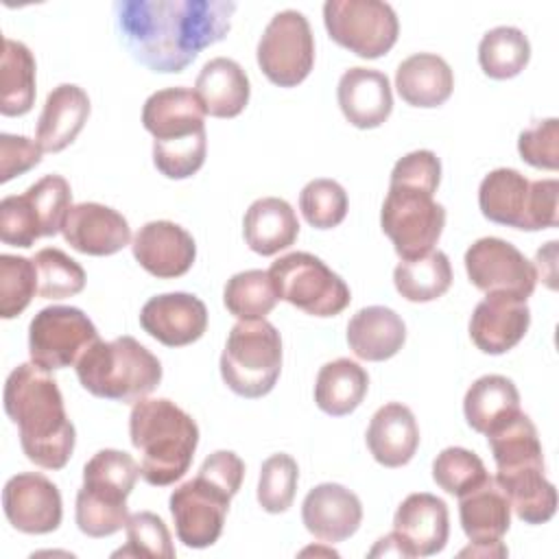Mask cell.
<instances>
[{
    "label": "cell",
    "mask_w": 559,
    "mask_h": 559,
    "mask_svg": "<svg viewBox=\"0 0 559 559\" xmlns=\"http://www.w3.org/2000/svg\"><path fill=\"white\" fill-rule=\"evenodd\" d=\"M35 57L26 44L4 37L0 61V114L24 116L35 105Z\"/></svg>",
    "instance_id": "35"
},
{
    "label": "cell",
    "mask_w": 559,
    "mask_h": 559,
    "mask_svg": "<svg viewBox=\"0 0 559 559\" xmlns=\"http://www.w3.org/2000/svg\"><path fill=\"white\" fill-rule=\"evenodd\" d=\"M269 277L277 299H284L312 317H336L352 301L345 280L321 258L306 251H293L277 258L269 269Z\"/></svg>",
    "instance_id": "10"
},
{
    "label": "cell",
    "mask_w": 559,
    "mask_h": 559,
    "mask_svg": "<svg viewBox=\"0 0 559 559\" xmlns=\"http://www.w3.org/2000/svg\"><path fill=\"white\" fill-rule=\"evenodd\" d=\"M37 293V271L24 255H0V317L22 314Z\"/></svg>",
    "instance_id": "43"
},
{
    "label": "cell",
    "mask_w": 559,
    "mask_h": 559,
    "mask_svg": "<svg viewBox=\"0 0 559 559\" xmlns=\"http://www.w3.org/2000/svg\"><path fill=\"white\" fill-rule=\"evenodd\" d=\"M138 264L159 280L186 275L197 258V245L190 231L173 221H151L138 229L131 242Z\"/></svg>",
    "instance_id": "19"
},
{
    "label": "cell",
    "mask_w": 559,
    "mask_h": 559,
    "mask_svg": "<svg viewBox=\"0 0 559 559\" xmlns=\"http://www.w3.org/2000/svg\"><path fill=\"white\" fill-rule=\"evenodd\" d=\"M74 367L87 393L122 404H135L162 382L159 358L133 336L98 338Z\"/></svg>",
    "instance_id": "6"
},
{
    "label": "cell",
    "mask_w": 559,
    "mask_h": 559,
    "mask_svg": "<svg viewBox=\"0 0 559 559\" xmlns=\"http://www.w3.org/2000/svg\"><path fill=\"white\" fill-rule=\"evenodd\" d=\"M518 153L533 168L557 170V166H559V120L546 118V120H537L535 124L524 129L518 138Z\"/></svg>",
    "instance_id": "47"
},
{
    "label": "cell",
    "mask_w": 559,
    "mask_h": 559,
    "mask_svg": "<svg viewBox=\"0 0 559 559\" xmlns=\"http://www.w3.org/2000/svg\"><path fill=\"white\" fill-rule=\"evenodd\" d=\"M2 509L9 524L26 535H46L59 528L63 502L57 485L37 472H22L7 480Z\"/></svg>",
    "instance_id": "16"
},
{
    "label": "cell",
    "mask_w": 559,
    "mask_h": 559,
    "mask_svg": "<svg viewBox=\"0 0 559 559\" xmlns=\"http://www.w3.org/2000/svg\"><path fill=\"white\" fill-rule=\"evenodd\" d=\"M231 0H118L116 28L129 55L153 72H181L201 50L225 39Z\"/></svg>",
    "instance_id": "1"
},
{
    "label": "cell",
    "mask_w": 559,
    "mask_h": 559,
    "mask_svg": "<svg viewBox=\"0 0 559 559\" xmlns=\"http://www.w3.org/2000/svg\"><path fill=\"white\" fill-rule=\"evenodd\" d=\"M96 341V325L74 306L41 308L28 325L31 360L48 371L76 365Z\"/></svg>",
    "instance_id": "14"
},
{
    "label": "cell",
    "mask_w": 559,
    "mask_h": 559,
    "mask_svg": "<svg viewBox=\"0 0 559 559\" xmlns=\"http://www.w3.org/2000/svg\"><path fill=\"white\" fill-rule=\"evenodd\" d=\"M258 66L262 74L280 87H295L314 66V37L304 13L280 11L266 24L258 41Z\"/></svg>",
    "instance_id": "13"
},
{
    "label": "cell",
    "mask_w": 559,
    "mask_h": 559,
    "mask_svg": "<svg viewBox=\"0 0 559 559\" xmlns=\"http://www.w3.org/2000/svg\"><path fill=\"white\" fill-rule=\"evenodd\" d=\"M194 94L205 114L214 118H236L249 103L251 85L238 61L214 57L201 68L194 81Z\"/></svg>",
    "instance_id": "26"
},
{
    "label": "cell",
    "mask_w": 559,
    "mask_h": 559,
    "mask_svg": "<svg viewBox=\"0 0 559 559\" xmlns=\"http://www.w3.org/2000/svg\"><path fill=\"white\" fill-rule=\"evenodd\" d=\"M557 179L528 181L515 168H496L478 186V207L491 223L537 231L557 227Z\"/></svg>",
    "instance_id": "8"
},
{
    "label": "cell",
    "mask_w": 559,
    "mask_h": 559,
    "mask_svg": "<svg viewBox=\"0 0 559 559\" xmlns=\"http://www.w3.org/2000/svg\"><path fill=\"white\" fill-rule=\"evenodd\" d=\"M37 271V293L44 299L74 297L85 288L83 266L57 247L39 249L33 258Z\"/></svg>",
    "instance_id": "39"
},
{
    "label": "cell",
    "mask_w": 559,
    "mask_h": 559,
    "mask_svg": "<svg viewBox=\"0 0 559 559\" xmlns=\"http://www.w3.org/2000/svg\"><path fill=\"white\" fill-rule=\"evenodd\" d=\"M127 546L116 550L114 557H157L173 559L175 546L168 526L157 513L138 511L127 520Z\"/></svg>",
    "instance_id": "44"
},
{
    "label": "cell",
    "mask_w": 559,
    "mask_h": 559,
    "mask_svg": "<svg viewBox=\"0 0 559 559\" xmlns=\"http://www.w3.org/2000/svg\"><path fill=\"white\" fill-rule=\"evenodd\" d=\"M459 555L461 557H467V555H472V557H507L509 550L502 544V539L500 542H478V544L469 542V546L463 548Z\"/></svg>",
    "instance_id": "50"
},
{
    "label": "cell",
    "mask_w": 559,
    "mask_h": 559,
    "mask_svg": "<svg viewBox=\"0 0 559 559\" xmlns=\"http://www.w3.org/2000/svg\"><path fill=\"white\" fill-rule=\"evenodd\" d=\"M4 413L17 426L26 459L44 469H61L76 443L63 395L48 369L31 362L17 365L4 382Z\"/></svg>",
    "instance_id": "2"
},
{
    "label": "cell",
    "mask_w": 559,
    "mask_h": 559,
    "mask_svg": "<svg viewBox=\"0 0 559 559\" xmlns=\"http://www.w3.org/2000/svg\"><path fill=\"white\" fill-rule=\"evenodd\" d=\"M242 234L253 253L275 255L297 240L299 221L288 201L280 197H262L245 212Z\"/></svg>",
    "instance_id": "29"
},
{
    "label": "cell",
    "mask_w": 559,
    "mask_h": 559,
    "mask_svg": "<svg viewBox=\"0 0 559 559\" xmlns=\"http://www.w3.org/2000/svg\"><path fill=\"white\" fill-rule=\"evenodd\" d=\"M531 59L528 37L515 26H496L478 44V63L489 79L504 81L518 76Z\"/></svg>",
    "instance_id": "37"
},
{
    "label": "cell",
    "mask_w": 559,
    "mask_h": 559,
    "mask_svg": "<svg viewBox=\"0 0 559 559\" xmlns=\"http://www.w3.org/2000/svg\"><path fill=\"white\" fill-rule=\"evenodd\" d=\"M282 371V336L266 319L238 321L221 354V378L240 397L273 391Z\"/></svg>",
    "instance_id": "9"
},
{
    "label": "cell",
    "mask_w": 559,
    "mask_h": 559,
    "mask_svg": "<svg viewBox=\"0 0 559 559\" xmlns=\"http://www.w3.org/2000/svg\"><path fill=\"white\" fill-rule=\"evenodd\" d=\"M24 194L37 214L41 236H55L61 231L66 214L72 207V190L68 179L61 175H46L28 186Z\"/></svg>",
    "instance_id": "45"
},
{
    "label": "cell",
    "mask_w": 559,
    "mask_h": 559,
    "mask_svg": "<svg viewBox=\"0 0 559 559\" xmlns=\"http://www.w3.org/2000/svg\"><path fill=\"white\" fill-rule=\"evenodd\" d=\"M531 325V310L524 299L509 295H487L476 304L469 319V336L483 354H507Z\"/></svg>",
    "instance_id": "22"
},
{
    "label": "cell",
    "mask_w": 559,
    "mask_h": 559,
    "mask_svg": "<svg viewBox=\"0 0 559 559\" xmlns=\"http://www.w3.org/2000/svg\"><path fill=\"white\" fill-rule=\"evenodd\" d=\"M142 330L166 347H183L207 330V308L190 293H164L151 297L140 310Z\"/></svg>",
    "instance_id": "17"
},
{
    "label": "cell",
    "mask_w": 559,
    "mask_h": 559,
    "mask_svg": "<svg viewBox=\"0 0 559 559\" xmlns=\"http://www.w3.org/2000/svg\"><path fill=\"white\" fill-rule=\"evenodd\" d=\"M338 107L356 129H376L393 111V92L389 76L373 68H349L341 74L336 87Z\"/></svg>",
    "instance_id": "23"
},
{
    "label": "cell",
    "mask_w": 559,
    "mask_h": 559,
    "mask_svg": "<svg viewBox=\"0 0 559 559\" xmlns=\"http://www.w3.org/2000/svg\"><path fill=\"white\" fill-rule=\"evenodd\" d=\"M142 124L153 135V164L168 179H188L205 162V111L188 87L153 92L142 107Z\"/></svg>",
    "instance_id": "5"
},
{
    "label": "cell",
    "mask_w": 559,
    "mask_h": 559,
    "mask_svg": "<svg viewBox=\"0 0 559 559\" xmlns=\"http://www.w3.org/2000/svg\"><path fill=\"white\" fill-rule=\"evenodd\" d=\"M223 304L240 321L264 319L277 304L269 271L249 269L231 275L223 290Z\"/></svg>",
    "instance_id": "38"
},
{
    "label": "cell",
    "mask_w": 559,
    "mask_h": 559,
    "mask_svg": "<svg viewBox=\"0 0 559 559\" xmlns=\"http://www.w3.org/2000/svg\"><path fill=\"white\" fill-rule=\"evenodd\" d=\"M393 533L406 557H430L441 552L450 535L445 502L428 491L406 496L393 515Z\"/></svg>",
    "instance_id": "18"
},
{
    "label": "cell",
    "mask_w": 559,
    "mask_h": 559,
    "mask_svg": "<svg viewBox=\"0 0 559 559\" xmlns=\"http://www.w3.org/2000/svg\"><path fill=\"white\" fill-rule=\"evenodd\" d=\"M445 225V207L432 192L389 183L380 210V227L402 260L419 258L435 249Z\"/></svg>",
    "instance_id": "11"
},
{
    "label": "cell",
    "mask_w": 559,
    "mask_h": 559,
    "mask_svg": "<svg viewBox=\"0 0 559 559\" xmlns=\"http://www.w3.org/2000/svg\"><path fill=\"white\" fill-rule=\"evenodd\" d=\"M489 450L498 472H513L528 465H544L542 441L531 417L518 411L507 421L487 432Z\"/></svg>",
    "instance_id": "34"
},
{
    "label": "cell",
    "mask_w": 559,
    "mask_h": 559,
    "mask_svg": "<svg viewBox=\"0 0 559 559\" xmlns=\"http://www.w3.org/2000/svg\"><path fill=\"white\" fill-rule=\"evenodd\" d=\"M61 234L74 251L85 255H114L131 242L127 218L118 210L94 201L72 205Z\"/></svg>",
    "instance_id": "20"
},
{
    "label": "cell",
    "mask_w": 559,
    "mask_h": 559,
    "mask_svg": "<svg viewBox=\"0 0 559 559\" xmlns=\"http://www.w3.org/2000/svg\"><path fill=\"white\" fill-rule=\"evenodd\" d=\"M520 411V393L507 376L487 373L472 382L463 397V415L472 430L487 435Z\"/></svg>",
    "instance_id": "32"
},
{
    "label": "cell",
    "mask_w": 559,
    "mask_h": 559,
    "mask_svg": "<svg viewBox=\"0 0 559 559\" xmlns=\"http://www.w3.org/2000/svg\"><path fill=\"white\" fill-rule=\"evenodd\" d=\"M299 480L297 461L290 454L277 452L271 454L262 467L258 478V502L266 513H284L295 500Z\"/></svg>",
    "instance_id": "41"
},
{
    "label": "cell",
    "mask_w": 559,
    "mask_h": 559,
    "mask_svg": "<svg viewBox=\"0 0 559 559\" xmlns=\"http://www.w3.org/2000/svg\"><path fill=\"white\" fill-rule=\"evenodd\" d=\"M129 437L140 452V476L153 487H166L190 469L199 426L175 402L142 397L131 408Z\"/></svg>",
    "instance_id": "3"
},
{
    "label": "cell",
    "mask_w": 559,
    "mask_h": 559,
    "mask_svg": "<svg viewBox=\"0 0 559 559\" xmlns=\"http://www.w3.org/2000/svg\"><path fill=\"white\" fill-rule=\"evenodd\" d=\"M511 511L526 524H546L557 511V489L546 478L544 465H528L513 472H496Z\"/></svg>",
    "instance_id": "31"
},
{
    "label": "cell",
    "mask_w": 559,
    "mask_h": 559,
    "mask_svg": "<svg viewBox=\"0 0 559 559\" xmlns=\"http://www.w3.org/2000/svg\"><path fill=\"white\" fill-rule=\"evenodd\" d=\"M323 24L332 41L362 59L386 55L400 33L393 7L382 0H328Z\"/></svg>",
    "instance_id": "12"
},
{
    "label": "cell",
    "mask_w": 559,
    "mask_h": 559,
    "mask_svg": "<svg viewBox=\"0 0 559 559\" xmlns=\"http://www.w3.org/2000/svg\"><path fill=\"white\" fill-rule=\"evenodd\" d=\"M393 284L406 301H435L443 297L452 284L450 260L439 249L413 260H402L393 271Z\"/></svg>",
    "instance_id": "36"
},
{
    "label": "cell",
    "mask_w": 559,
    "mask_h": 559,
    "mask_svg": "<svg viewBox=\"0 0 559 559\" xmlns=\"http://www.w3.org/2000/svg\"><path fill=\"white\" fill-rule=\"evenodd\" d=\"M406 341L402 317L386 306L360 308L347 323V345L360 358L380 362L393 358Z\"/></svg>",
    "instance_id": "27"
},
{
    "label": "cell",
    "mask_w": 559,
    "mask_h": 559,
    "mask_svg": "<svg viewBox=\"0 0 559 559\" xmlns=\"http://www.w3.org/2000/svg\"><path fill=\"white\" fill-rule=\"evenodd\" d=\"M367 389V371L349 358H336L319 369L314 382V402L323 413L343 417L360 406Z\"/></svg>",
    "instance_id": "33"
},
{
    "label": "cell",
    "mask_w": 559,
    "mask_h": 559,
    "mask_svg": "<svg viewBox=\"0 0 559 559\" xmlns=\"http://www.w3.org/2000/svg\"><path fill=\"white\" fill-rule=\"evenodd\" d=\"M41 146L26 135L0 133V181L7 183L41 162Z\"/></svg>",
    "instance_id": "49"
},
{
    "label": "cell",
    "mask_w": 559,
    "mask_h": 559,
    "mask_svg": "<svg viewBox=\"0 0 559 559\" xmlns=\"http://www.w3.org/2000/svg\"><path fill=\"white\" fill-rule=\"evenodd\" d=\"M459 520L472 544L502 539L511 526V504L493 476L459 496Z\"/></svg>",
    "instance_id": "30"
},
{
    "label": "cell",
    "mask_w": 559,
    "mask_h": 559,
    "mask_svg": "<svg viewBox=\"0 0 559 559\" xmlns=\"http://www.w3.org/2000/svg\"><path fill=\"white\" fill-rule=\"evenodd\" d=\"M245 478V463L231 450L212 452L192 480L170 493V515L177 537L188 548H207L221 533L231 498Z\"/></svg>",
    "instance_id": "4"
},
{
    "label": "cell",
    "mask_w": 559,
    "mask_h": 559,
    "mask_svg": "<svg viewBox=\"0 0 559 559\" xmlns=\"http://www.w3.org/2000/svg\"><path fill=\"white\" fill-rule=\"evenodd\" d=\"M485 463L472 450L450 445L437 454L432 461L435 483L450 496H463L487 478Z\"/></svg>",
    "instance_id": "40"
},
{
    "label": "cell",
    "mask_w": 559,
    "mask_h": 559,
    "mask_svg": "<svg viewBox=\"0 0 559 559\" xmlns=\"http://www.w3.org/2000/svg\"><path fill=\"white\" fill-rule=\"evenodd\" d=\"M41 238L37 214L26 194H11L0 201V240L11 247L28 249Z\"/></svg>",
    "instance_id": "46"
},
{
    "label": "cell",
    "mask_w": 559,
    "mask_h": 559,
    "mask_svg": "<svg viewBox=\"0 0 559 559\" xmlns=\"http://www.w3.org/2000/svg\"><path fill=\"white\" fill-rule=\"evenodd\" d=\"M90 116V98L74 83L57 85L44 103L37 120L35 142L46 153H59L70 146Z\"/></svg>",
    "instance_id": "25"
},
{
    "label": "cell",
    "mask_w": 559,
    "mask_h": 559,
    "mask_svg": "<svg viewBox=\"0 0 559 559\" xmlns=\"http://www.w3.org/2000/svg\"><path fill=\"white\" fill-rule=\"evenodd\" d=\"M347 192L334 179H312L299 192V210L314 229H332L347 214Z\"/></svg>",
    "instance_id": "42"
},
{
    "label": "cell",
    "mask_w": 559,
    "mask_h": 559,
    "mask_svg": "<svg viewBox=\"0 0 559 559\" xmlns=\"http://www.w3.org/2000/svg\"><path fill=\"white\" fill-rule=\"evenodd\" d=\"M395 87L404 103L421 109L443 105L454 90L448 61L435 52H415L395 70Z\"/></svg>",
    "instance_id": "28"
},
{
    "label": "cell",
    "mask_w": 559,
    "mask_h": 559,
    "mask_svg": "<svg viewBox=\"0 0 559 559\" xmlns=\"http://www.w3.org/2000/svg\"><path fill=\"white\" fill-rule=\"evenodd\" d=\"M301 522L306 531L321 542H345L362 522L360 498L338 483H321L306 493Z\"/></svg>",
    "instance_id": "21"
},
{
    "label": "cell",
    "mask_w": 559,
    "mask_h": 559,
    "mask_svg": "<svg viewBox=\"0 0 559 559\" xmlns=\"http://www.w3.org/2000/svg\"><path fill=\"white\" fill-rule=\"evenodd\" d=\"M463 262L469 282L485 295H509L526 301L535 290V264L502 238H478L465 251Z\"/></svg>",
    "instance_id": "15"
},
{
    "label": "cell",
    "mask_w": 559,
    "mask_h": 559,
    "mask_svg": "<svg viewBox=\"0 0 559 559\" xmlns=\"http://www.w3.org/2000/svg\"><path fill=\"white\" fill-rule=\"evenodd\" d=\"M441 181V162L439 157L428 151H411L404 157H400L391 170V181L395 186H411V188H421L426 192H437Z\"/></svg>",
    "instance_id": "48"
},
{
    "label": "cell",
    "mask_w": 559,
    "mask_h": 559,
    "mask_svg": "<svg viewBox=\"0 0 559 559\" xmlns=\"http://www.w3.org/2000/svg\"><path fill=\"white\" fill-rule=\"evenodd\" d=\"M140 478V465L122 450H98L83 467L74 520L87 537H109L127 526V498Z\"/></svg>",
    "instance_id": "7"
},
{
    "label": "cell",
    "mask_w": 559,
    "mask_h": 559,
    "mask_svg": "<svg viewBox=\"0 0 559 559\" xmlns=\"http://www.w3.org/2000/svg\"><path fill=\"white\" fill-rule=\"evenodd\" d=\"M365 439L371 456L380 465L402 467L419 448V426L408 406L389 402L373 413Z\"/></svg>",
    "instance_id": "24"
}]
</instances>
